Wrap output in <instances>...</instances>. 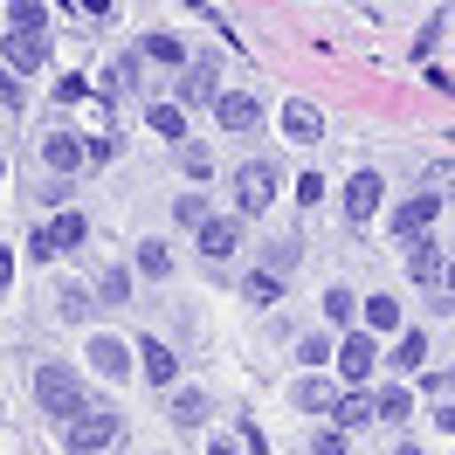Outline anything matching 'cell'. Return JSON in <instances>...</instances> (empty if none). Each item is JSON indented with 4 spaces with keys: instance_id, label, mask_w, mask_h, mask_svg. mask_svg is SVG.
Masks as SVG:
<instances>
[{
    "instance_id": "obj_1",
    "label": "cell",
    "mask_w": 455,
    "mask_h": 455,
    "mask_svg": "<svg viewBox=\"0 0 455 455\" xmlns=\"http://www.w3.org/2000/svg\"><path fill=\"white\" fill-rule=\"evenodd\" d=\"M35 407L49 414V421H84L90 414V394H84V379H76V366H35Z\"/></svg>"
},
{
    "instance_id": "obj_2",
    "label": "cell",
    "mask_w": 455,
    "mask_h": 455,
    "mask_svg": "<svg viewBox=\"0 0 455 455\" xmlns=\"http://www.w3.org/2000/svg\"><path fill=\"white\" fill-rule=\"evenodd\" d=\"M124 442V421H117L111 407H90L84 421H69V455H104Z\"/></svg>"
},
{
    "instance_id": "obj_3",
    "label": "cell",
    "mask_w": 455,
    "mask_h": 455,
    "mask_svg": "<svg viewBox=\"0 0 455 455\" xmlns=\"http://www.w3.org/2000/svg\"><path fill=\"white\" fill-rule=\"evenodd\" d=\"M84 242H90V221L69 207V214H56L49 228H35V235H28V256H35V262H49L56 249H84Z\"/></svg>"
},
{
    "instance_id": "obj_4",
    "label": "cell",
    "mask_w": 455,
    "mask_h": 455,
    "mask_svg": "<svg viewBox=\"0 0 455 455\" xmlns=\"http://www.w3.org/2000/svg\"><path fill=\"white\" fill-rule=\"evenodd\" d=\"M269 200H276V166H269V159H249V166L235 172V207H242V214H262Z\"/></svg>"
},
{
    "instance_id": "obj_5",
    "label": "cell",
    "mask_w": 455,
    "mask_h": 455,
    "mask_svg": "<svg viewBox=\"0 0 455 455\" xmlns=\"http://www.w3.org/2000/svg\"><path fill=\"white\" fill-rule=\"evenodd\" d=\"M379 200H387V180H379V172H352V180H345V214L359 228L379 214Z\"/></svg>"
},
{
    "instance_id": "obj_6",
    "label": "cell",
    "mask_w": 455,
    "mask_h": 455,
    "mask_svg": "<svg viewBox=\"0 0 455 455\" xmlns=\"http://www.w3.org/2000/svg\"><path fill=\"white\" fill-rule=\"evenodd\" d=\"M214 117H221V132H256V124H262V104L249 97V90H221Z\"/></svg>"
},
{
    "instance_id": "obj_7",
    "label": "cell",
    "mask_w": 455,
    "mask_h": 455,
    "mask_svg": "<svg viewBox=\"0 0 455 455\" xmlns=\"http://www.w3.org/2000/svg\"><path fill=\"white\" fill-rule=\"evenodd\" d=\"M132 359H139V352H132L124 339H104V331L90 339V366L104 372V379H132Z\"/></svg>"
},
{
    "instance_id": "obj_8",
    "label": "cell",
    "mask_w": 455,
    "mask_h": 455,
    "mask_svg": "<svg viewBox=\"0 0 455 455\" xmlns=\"http://www.w3.org/2000/svg\"><path fill=\"white\" fill-rule=\"evenodd\" d=\"M372 366H379V345H372V331H352V339L339 345V372L352 379V387H359Z\"/></svg>"
},
{
    "instance_id": "obj_9",
    "label": "cell",
    "mask_w": 455,
    "mask_h": 455,
    "mask_svg": "<svg viewBox=\"0 0 455 455\" xmlns=\"http://www.w3.org/2000/svg\"><path fill=\"white\" fill-rule=\"evenodd\" d=\"M42 159H49V172H76L90 159V139H76V132H49V139H42Z\"/></svg>"
},
{
    "instance_id": "obj_10",
    "label": "cell",
    "mask_w": 455,
    "mask_h": 455,
    "mask_svg": "<svg viewBox=\"0 0 455 455\" xmlns=\"http://www.w3.org/2000/svg\"><path fill=\"white\" fill-rule=\"evenodd\" d=\"M435 214H442V200L421 187V194H414V200L394 214V235H400V242H414V235H427V221H435Z\"/></svg>"
},
{
    "instance_id": "obj_11",
    "label": "cell",
    "mask_w": 455,
    "mask_h": 455,
    "mask_svg": "<svg viewBox=\"0 0 455 455\" xmlns=\"http://www.w3.org/2000/svg\"><path fill=\"white\" fill-rule=\"evenodd\" d=\"M42 62H49V35H7V69H14V76H28V69H42Z\"/></svg>"
},
{
    "instance_id": "obj_12",
    "label": "cell",
    "mask_w": 455,
    "mask_h": 455,
    "mask_svg": "<svg viewBox=\"0 0 455 455\" xmlns=\"http://www.w3.org/2000/svg\"><path fill=\"white\" fill-rule=\"evenodd\" d=\"M407 276H414V283H421V290H435V283H442V276H449V262H442V249H435L427 235H421V242H414V249H407Z\"/></svg>"
},
{
    "instance_id": "obj_13",
    "label": "cell",
    "mask_w": 455,
    "mask_h": 455,
    "mask_svg": "<svg viewBox=\"0 0 455 455\" xmlns=\"http://www.w3.org/2000/svg\"><path fill=\"white\" fill-rule=\"evenodd\" d=\"M235 249H242V221H207V228H200V256L228 262Z\"/></svg>"
},
{
    "instance_id": "obj_14",
    "label": "cell",
    "mask_w": 455,
    "mask_h": 455,
    "mask_svg": "<svg viewBox=\"0 0 455 455\" xmlns=\"http://www.w3.org/2000/svg\"><path fill=\"white\" fill-rule=\"evenodd\" d=\"M139 366H145V379H152V387H172L180 359H172V352H166L159 339H145V345H139Z\"/></svg>"
},
{
    "instance_id": "obj_15",
    "label": "cell",
    "mask_w": 455,
    "mask_h": 455,
    "mask_svg": "<svg viewBox=\"0 0 455 455\" xmlns=\"http://www.w3.org/2000/svg\"><path fill=\"white\" fill-rule=\"evenodd\" d=\"M331 421H339L345 435H352V427H372V421H379V400H372V394H345Z\"/></svg>"
},
{
    "instance_id": "obj_16",
    "label": "cell",
    "mask_w": 455,
    "mask_h": 455,
    "mask_svg": "<svg viewBox=\"0 0 455 455\" xmlns=\"http://www.w3.org/2000/svg\"><path fill=\"white\" fill-rule=\"evenodd\" d=\"M283 124H290V139H317V132H324V117H317V104H304V97H290Z\"/></svg>"
},
{
    "instance_id": "obj_17",
    "label": "cell",
    "mask_w": 455,
    "mask_h": 455,
    "mask_svg": "<svg viewBox=\"0 0 455 455\" xmlns=\"http://www.w3.org/2000/svg\"><path fill=\"white\" fill-rule=\"evenodd\" d=\"M145 124H152L159 139H180V145H187V111H180V104H152V111H145Z\"/></svg>"
},
{
    "instance_id": "obj_18",
    "label": "cell",
    "mask_w": 455,
    "mask_h": 455,
    "mask_svg": "<svg viewBox=\"0 0 455 455\" xmlns=\"http://www.w3.org/2000/svg\"><path fill=\"white\" fill-rule=\"evenodd\" d=\"M339 400L345 394H331L324 379H304V387H297V407H304V414H339Z\"/></svg>"
},
{
    "instance_id": "obj_19",
    "label": "cell",
    "mask_w": 455,
    "mask_h": 455,
    "mask_svg": "<svg viewBox=\"0 0 455 455\" xmlns=\"http://www.w3.org/2000/svg\"><path fill=\"white\" fill-rule=\"evenodd\" d=\"M180 97H187V104H207V97L221 104V90H214V62H200V69H187V84H180Z\"/></svg>"
},
{
    "instance_id": "obj_20",
    "label": "cell",
    "mask_w": 455,
    "mask_h": 455,
    "mask_svg": "<svg viewBox=\"0 0 455 455\" xmlns=\"http://www.w3.org/2000/svg\"><path fill=\"white\" fill-rule=\"evenodd\" d=\"M56 317H62V324H84V317H90V290H84V283H62Z\"/></svg>"
},
{
    "instance_id": "obj_21",
    "label": "cell",
    "mask_w": 455,
    "mask_h": 455,
    "mask_svg": "<svg viewBox=\"0 0 455 455\" xmlns=\"http://www.w3.org/2000/svg\"><path fill=\"white\" fill-rule=\"evenodd\" d=\"M124 297H132V276H124V269H104V276H97V304H124Z\"/></svg>"
},
{
    "instance_id": "obj_22",
    "label": "cell",
    "mask_w": 455,
    "mask_h": 455,
    "mask_svg": "<svg viewBox=\"0 0 455 455\" xmlns=\"http://www.w3.org/2000/svg\"><path fill=\"white\" fill-rule=\"evenodd\" d=\"M139 269L152 276V283H159V276H172V249H166V242H145V249H139Z\"/></svg>"
},
{
    "instance_id": "obj_23",
    "label": "cell",
    "mask_w": 455,
    "mask_h": 455,
    "mask_svg": "<svg viewBox=\"0 0 455 455\" xmlns=\"http://www.w3.org/2000/svg\"><path fill=\"white\" fill-rule=\"evenodd\" d=\"M172 421H180V427H200V421H207V400H200L194 387H187V394H172Z\"/></svg>"
},
{
    "instance_id": "obj_24",
    "label": "cell",
    "mask_w": 455,
    "mask_h": 455,
    "mask_svg": "<svg viewBox=\"0 0 455 455\" xmlns=\"http://www.w3.org/2000/svg\"><path fill=\"white\" fill-rule=\"evenodd\" d=\"M366 324H372V331H394V324H400V304H394V297H366Z\"/></svg>"
},
{
    "instance_id": "obj_25",
    "label": "cell",
    "mask_w": 455,
    "mask_h": 455,
    "mask_svg": "<svg viewBox=\"0 0 455 455\" xmlns=\"http://www.w3.org/2000/svg\"><path fill=\"white\" fill-rule=\"evenodd\" d=\"M421 187H427L435 200H442V194H455V166H449V159H435V166H421Z\"/></svg>"
},
{
    "instance_id": "obj_26",
    "label": "cell",
    "mask_w": 455,
    "mask_h": 455,
    "mask_svg": "<svg viewBox=\"0 0 455 455\" xmlns=\"http://www.w3.org/2000/svg\"><path fill=\"white\" fill-rule=\"evenodd\" d=\"M242 297H249V304H276V297H283V276H269V269H262V276H249Z\"/></svg>"
},
{
    "instance_id": "obj_27",
    "label": "cell",
    "mask_w": 455,
    "mask_h": 455,
    "mask_svg": "<svg viewBox=\"0 0 455 455\" xmlns=\"http://www.w3.org/2000/svg\"><path fill=\"white\" fill-rule=\"evenodd\" d=\"M324 317H331V324H352V317H359L352 290H324Z\"/></svg>"
},
{
    "instance_id": "obj_28",
    "label": "cell",
    "mask_w": 455,
    "mask_h": 455,
    "mask_svg": "<svg viewBox=\"0 0 455 455\" xmlns=\"http://www.w3.org/2000/svg\"><path fill=\"white\" fill-rule=\"evenodd\" d=\"M379 400V421H407V414H414V400L400 394V387H387V394H372Z\"/></svg>"
},
{
    "instance_id": "obj_29",
    "label": "cell",
    "mask_w": 455,
    "mask_h": 455,
    "mask_svg": "<svg viewBox=\"0 0 455 455\" xmlns=\"http://www.w3.org/2000/svg\"><path fill=\"white\" fill-rule=\"evenodd\" d=\"M421 359H427V339H421V331H407V339H400V352H394V366L421 372Z\"/></svg>"
},
{
    "instance_id": "obj_30",
    "label": "cell",
    "mask_w": 455,
    "mask_h": 455,
    "mask_svg": "<svg viewBox=\"0 0 455 455\" xmlns=\"http://www.w3.org/2000/svg\"><path fill=\"white\" fill-rule=\"evenodd\" d=\"M311 455H345V427H317V435H311Z\"/></svg>"
},
{
    "instance_id": "obj_31",
    "label": "cell",
    "mask_w": 455,
    "mask_h": 455,
    "mask_svg": "<svg viewBox=\"0 0 455 455\" xmlns=\"http://www.w3.org/2000/svg\"><path fill=\"white\" fill-rule=\"evenodd\" d=\"M180 166L194 172V180H207V145H194V139H187V145H180Z\"/></svg>"
},
{
    "instance_id": "obj_32",
    "label": "cell",
    "mask_w": 455,
    "mask_h": 455,
    "mask_svg": "<svg viewBox=\"0 0 455 455\" xmlns=\"http://www.w3.org/2000/svg\"><path fill=\"white\" fill-rule=\"evenodd\" d=\"M145 56H159V62H180V42H172V35H145Z\"/></svg>"
},
{
    "instance_id": "obj_33",
    "label": "cell",
    "mask_w": 455,
    "mask_h": 455,
    "mask_svg": "<svg viewBox=\"0 0 455 455\" xmlns=\"http://www.w3.org/2000/svg\"><path fill=\"white\" fill-rule=\"evenodd\" d=\"M297 359H304V366H324V359H331V339H304V345H297Z\"/></svg>"
},
{
    "instance_id": "obj_34",
    "label": "cell",
    "mask_w": 455,
    "mask_h": 455,
    "mask_svg": "<svg viewBox=\"0 0 455 455\" xmlns=\"http://www.w3.org/2000/svg\"><path fill=\"white\" fill-rule=\"evenodd\" d=\"M56 97H62V104H84V97H90V76H62Z\"/></svg>"
},
{
    "instance_id": "obj_35",
    "label": "cell",
    "mask_w": 455,
    "mask_h": 455,
    "mask_svg": "<svg viewBox=\"0 0 455 455\" xmlns=\"http://www.w3.org/2000/svg\"><path fill=\"white\" fill-rule=\"evenodd\" d=\"M297 200H304V207H311V200H324V180H317V172H304V180H297Z\"/></svg>"
},
{
    "instance_id": "obj_36",
    "label": "cell",
    "mask_w": 455,
    "mask_h": 455,
    "mask_svg": "<svg viewBox=\"0 0 455 455\" xmlns=\"http://www.w3.org/2000/svg\"><path fill=\"white\" fill-rule=\"evenodd\" d=\"M435 421H442V427H449V435H455V407H442V414H435Z\"/></svg>"
},
{
    "instance_id": "obj_37",
    "label": "cell",
    "mask_w": 455,
    "mask_h": 455,
    "mask_svg": "<svg viewBox=\"0 0 455 455\" xmlns=\"http://www.w3.org/2000/svg\"><path fill=\"white\" fill-rule=\"evenodd\" d=\"M207 455H235V442H207Z\"/></svg>"
},
{
    "instance_id": "obj_38",
    "label": "cell",
    "mask_w": 455,
    "mask_h": 455,
    "mask_svg": "<svg viewBox=\"0 0 455 455\" xmlns=\"http://www.w3.org/2000/svg\"><path fill=\"white\" fill-rule=\"evenodd\" d=\"M394 455H421V449H394Z\"/></svg>"
}]
</instances>
